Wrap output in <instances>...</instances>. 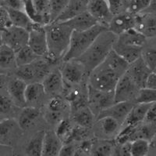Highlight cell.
<instances>
[{
  "mask_svg": "<svg viewBox=\"0 0 156 156\" xmlns=\"http://www.w3.org/2000/svg\"><path fill=\"white\" fill-rule=\"evenodd\" d=\"M117 39V35L108 29H105L98 36L90 47L76 59L85 67L87 74H90L106 59L107 56L113 50Z\"/></svg>",
  "mask_w": 156,
  "mask_h": 156,
  "instance_id": "6da1fadb",
  "label": "cell"
},
{
  "mask_svg": "<svg viewBox=\"0 0 156 156\" xmlns=\"http://www.w3.org/2000/svg\"><path fill=\"white\" fill-rule=\"evenodd\" d=\"M48 39L47 57L56 62L67 53L73 30L66 22H51L45 26Z\"/></svg>",
  "mask_w": 156,
  "mask_h": 156,
  "instance_id": "7a4b0ae2",
  "label": "cell"
},
{
  "mask_svg": "<svg viewBox=\"0 0 156 156\" xmlns=\"http://www.w3.org/2000/svg\"><path fill=\"white\" fill-rule=\"evenodd\" d=\"M108 29V27L101 24H98L88 30L73 31L70 43L67 53L64 56L62 61L77 59L83 54L90 46L94 43L100 34Z\"/></svg>",
  "mask_w": 156,
  "mask_h": 156,
  "instance_id": "3957f363",
  "label": "cell"
},
{
  "mask_svg": "<svg viewBox=\"0 0 156 156\" xmlns=\"http://www.w3.org/2000/svg\"><path fill=\"white\" fill-rule=\"evenodd\" d=\"M120 77V74L104 60L88 74L87 84L100 90L114 92Z\"/></svg>",
  "mask_w": 156,
  "mask_h": 156,
  "instance_id": "277c9868",
  "label": "cell"
},
{
  "mask_svg": "<svg viewBox=\"0 0 156 156\" xmlns=\"http://www.w3.org/2000/svg\"><path fill=\"white\" fill-rule=\"evenodd\" d=\"M115 103L114 92L100 90L87 84V105L95 118Z\"/></svg>",
  "mask_w": 156,
  "mask_h": 156,
  "instance_id": "5b68a950",
  "label": "cell"
},
{
  "mask_svg": "<svg viewBox=\"0 0 156 156\" xmlns=\"http://www.w3.org/2000/svg\"><path fill=\"white\" fill-rule=\"evenodd\" d=\"M59 69L62 74L65 86H80L85 77L87 75L88 77L85 67L76 59L62 61Z\"/></svg>",
  "mask_w": 156,
  "mask_h": 156,
  "instance_id": "8992f818",
  "label": "cell"
},
{
  "mask_svg": "<svg viewBox=\"0 0 156 156\" xmlns=\"http://www.w3.org/2000/svg\"><path fill=\"white\" fill-rule=\"evenodd\" d=\"M140 89V88L134 82V80L126 72L119 78L116 86L114 89L115 102V103L126 102V101L135 102V99Z\"/></svg>",
  "mask_w": 156,
  "mask_h": 156,
  "instance_id": "52a82bcc",
  "label": "cell"
},
{
  "mask_svg": "<svg viewBox=\"0 0 156 156\" xmlns=\"http://www.w3.org/2000/svg\"><path fill=\"white\" fill-rule=\"evenodd\" d=\"M28 32V46L39 57H47L48 47L45 26L33 23Z\"/></svg>",
  "mask_w": 156,
  "mask_h": 156,
  "instance_id": "ba28073f",
  "label": "cell"
},
{
  "mask_svg": "<svg viewBox=\"0 0 156 156\" xmlns=\"http://www.w3.org/2000/svg\"><path fill=\"white\" fill-rule=\"evenodd\" d=\"M28 39L29 32L27 29L13 25L9 29L1 30L2 43L7 45L16 52L28 45Z\"/></svg>",
  "mask_w": 156,
  "mask_h": 156,
  "instance_id": "9c48e42d",
  "label": "cell"
},
{
  "mask_svg": "<svg viewBox=\"0 0 156 156\" xmlns=\"http://www.w3.org/2000/svg\"><path fill=\"white\" fill-rule=\"evenodd\" d=\"M95 133L101 139H112L116 137L122 129V124L119 121L110 116H105L96 119Z\"/></svg>",
  "mask_w": 156,
  "mask_h": 156,
  "instance_id": "30bf717a",
  "label": "cell"
},
{
  "mask_svg": "<svg viewBox=\"0 0 156 156\" xmlns=\"http://www.w3.org/2000/svg\"><path fill=\"white\" fill-rule=\"evenodd\" d=\"M137 14H134L129 11L120 12L114 15L109 22L108 29L117 36H119L126 31L136 28Z\"/></svg>",
  "mask_w": 156,
  "mask_h": 156,
  "instance_id": "8fae6325",
  "label": "cell"
},
{
  "mask_svg": "<svg viewBox=\"0 0 156 156\" xmlns=\"http://www.w3.org/2000/svg\"><path fill=\"white\" fill-rule=\"evenodd\" d=\"M152 71L141 56L129 64L126 73L141 89L145 87L147 78Z\"/></svg>",
  "mask_w": 156,
  "mask_h": 156,
  "instance_id": "7c38bea8",
  "label": "cell"
},
{
  "mask_svg": "<svg viewBox=\"0 0 156 156\" xmlns=\"http://www.w3.org/2000/svg\"><path fill=\"white\" fill-rule=\"evenodd\" d=\"M87 11L98 23L107 27L114 16L106 0H90Z\"/></svg>",
  "mask_w": 156,
  "mask_h": 156,
  "instance_id": "4fadbf2b",
  "label": "cell"
},
{
  "mask_svg": "<svg viewBox=\"0 0 156 156\" xmlns=\"http://www.w3.org/2000/svg\"><path fill=\"white\" fill-rule=\"evenodd\" d=\"M27 86V82L17 77L8 81L6 90L17 108H24L27 106L25 97Z\"/></svg>",
  "mask_w": 156,
  "mask_h": 156,
  "instance_id": "5bb4252c",
  "label": "cell"
},
{
  "mask_svg": "<svg viewBox=\"0 0 156 156\" xmlns=\"http://www.w3.org/2000/svg\"><path fill=\"white\" fill-rule=\"evenodd\" d=\"M41 83L46 93L50 96H58L61 93H63L65 83L59 68L51 70L44 77Z\"/></svg>",
  "mask_w": 156,
  "mask_h": 156,
  "instance_id": "9a60e30c",
  "label": "cell"
},
{
  "mask_svg": "<svg viewBox=\"0 0 156 156\" xmlns=\"http://www.w3.org/2000/svg\"><path fill=\"white\" fill-rule=\"evenodd\" d=\"M135 104L136 103L133 101L115 103L113 105L101 112L99 115H98L96 119L101 117H105V116H110V117L114 118V119L119 121V123L122 125V123H124L127 115H129Z\"/></svg>",
  "mask_w": 156,
  "mask_h": 156,
  "instance_id": "2e32d148",
  "label": "cell"
},
{
  "mask_svg": "<svg viewBox=\"0 0 156 156\" xmlns=\"http://www.w3.org/2000/svg\"><path fill=\"white\" fill-rule=\"evenodd\" d=\"M22 129L18 122L10 118L2 119L0 123V140L2 145H8L15 140Z\"/></svg>",
  "mask_w": 156,
  "mask_h": 156,
  "instance_id": "e0dca14e",
  "label": "cell"
},
{
  "mask_svg": "<svg viewBox=\"0 0 156 156\" xmlns=\"http://www.w3.org/2000/svg\"><path fill=\"white\" fill-rule=\"evenodd\" d=\"M64 22H66L72 29V30L78 31V32L88 30L98 24H99L97 20L87 10L84 11L72 19Z\"/></svg>",
  "mask_w": 156,
  "mask_h": 156,
  "instance_id": "ac0fdd59",
  "label": "cell"
},
{
  "mask_svg": "<svg viewBox=\"0 0 156 156\" xmlns=\"http://www.w3.org/2000/svg\"><path fill=\"white\" fill-rule=\"evenodd\" d=\"M63 141L59 138L55 131L45 132L43 145V154L44 156L59 155Z\"/></svg>",
  "mask_w": 156,
  "mask_h": 156,
  "instance_id": "d6986e66",
  "label": "cell"
},
{
  "mask_svg": "<svg viewBox=\"0 0 156 156\" xmlns=\"http://www.w3.org/2000/svg\"><path fill=\"white\" fill-rule=\"evenodd\" d=\"M41 115V112L37 107L26 106L22 108L18 116V123L22 130H29L36 124Z\"/></svg>",
  "mask_w": 156,
  "mask_h": 156,
  "instance_id": "ffe728a7",
  "label": "cell"
},
{
  "mask_svg": "<svg viewBox=\"0 0 156 156\" xmlns=\"http://www.w3.org/2000/svg\"><path fill=\"white\" fill-rule=\"evenodd\" d=\"M136 29L149 39L156 38V16L152 14L138 13Z\"/></svg>",
  "mask_w": 156,
  "mask_h": 156,
  "instance_id": "44dd1931",
  "label": "cell"
},
{
  "mask_svg": "<svg viewBox=\"0 0 156 156\" xmlns=\"http://www.w3.org/2000/svg\"><path fill=\"white\" fill-rule=\"evenodd\" d=\"M151 105V104H135L122 126H136L139 123L144 122Z\"/></svg>",
  "mask_w": 156,
  "mask_h": 156,
  "instance_id": "7402d4cb",
  "label": "cell"
},
{
  "mask_svg": "<svg viewBox=\"0 0 156 156\" xmlns=\"http://www.w3.org/2000/svg\"><path fill=\"white\" fill-rule=\"evenodd\" d=\"M88 3L82 0H69L66 7L61 13L55 21L64 22L72 19L81 13L87 10Z\"/></svg>",
  "mask_w": 156,
  "mask_h": 156,
  "instance_id": "603a6c76",
  "label": "cell"
},
{
  "mask_svg": "<svg viewBox=\"0 0 156 156\" xmlns=\"http://www.w3.org/2000/svg\"><path fill=\"white\" fill-rule=\"evenodd\" d=\"M45 94L47 93L41 82L28 83L25 94L27 106L36 107L35 105L40 104L42 101Z\"/></svg>",
  "mask_w": 156,
  "mask_h": 156,
  "instance_id": "cb8c5ba5",
  "label": "cell"
},
{
  "mask_svg": "<svg viewBox=\"0 0 156 156\" xmlns=\"http://www.w3.org/2000/svg\"><path fill=\"white\" fill-rule=\"evenodd\" d=\"M118 41L129 46L143 48L147 42V37L138 29L133 28L118 36Z\"/></svg>",
  "mask_w": 156,
  "mask_h": 156,
  "instance_id": "d4e9b609",
  "label": "cell"
},
{
  "mask_svg": "<svg viewBox=\"0 0 156 156\" xmlns=\"http://www.w3.org/2000/svg\"><path fill=\"white\" fill-rule=\"evenodd\" d=\"M113 50L119 55L123 57L126 61H128L129 64H131L136 59H138L139 57H141L143 48L138 47V46H133L124 44V43H122L118 41V39H117V41L115 42V45H114Z\"/></svg>",
  "mask_w": 156,
  "mask_h": 156,
  "instance_id": "484cf974",
  "label": "cell"
},
{
  "mask_svg": "<svg viewBox=\"0 0 156 156\" xmlns=\"http://www.w3.org/2000/svg\"><path fill=\"white\" fill-rule=\"evenodd\" d=\"M0 67L2 71L16 70L17 67L16 51L3 43L0 47Z\"/></svg>",
  "mask_w": 156,
  "mask_h": 156,
  "instance_id": "4316f807",
  "label": "cell"
},
{
  "mask_svg": "<svg viewBox=\"0 0 156 156\" xmlns=\"http://www.w3.org/2000/svg\"><path fill=\"white\" fill-rule=\"evenodd\" d=\"M73 112V119L77 126L85 129L91 127L94 124L95 115L88 105L80 108Z\"/></svg>",
  "mask_w": 156,
  "mask_h": 156,
  "instance_id": "83f0119b",
  "label": "cell"
},
{
  "mask_svg": "<svg viewBox=\"0 0 156 156\" xmlns=\"http://www.w3.org/2000/svg\"><path fill=\"white\" fill-rule=\"evenodd\" d=\"M5 8L9 13L12 25L14 26L22 28V29H27V30L30 29L34 22L30 20V18L27 14V13L25 12L24 10L12 9V8L8 7Z\"/></svg>",
  "mask_w": 156,
  "mask_h": 156,
  "instance_id": "f1b7e54d",
  "label": "cell"
},
{
  "mask_svg": "<svg viewBox=\"0 0 156 156\" xmlns=\"http://www.w3.org/2000/svg\"><path fill=\"white\" fill-rule=\"evenodd\" d=\"M45 132L38 131L33 135L26 147V154L30 156H40L43 154V145Z\"/></svg>",
  "mask_w": 156,
  "mask_h": 156,
  "instance_id": "f546056e",
  "label": "cell"
},
{
  "mask_svg": "<svg viewBox=\"0 0 156 156\" xmlns=\"http://www.w3.org/2000/svg\"><path fill=\"white\" fill-rule=\"evenodd\" d=\"M37 14L41 18L44 26L51 23L50 0H31Z\"/></svg>",
  "mask_w": 156,
  "mask_h": 156,
  "instance_id": "4dcf8cb0",
  "label": "cell"
},
{
  "mask_svg": "<svg viewBox=\"0 0 156 156\" xmlns=\"http://www.w3.org/2000/svg\"><path fill=\"white\" fill-rule=\"evenodd\" d=\"M15 74L16 77L25 81L27 84L38 82L35 67L33 63L17 67L15 70Z\"/></svg>",
  "mask_w": 156,
  "mask_h": 156,
  "instance_id": "1f68e13d",
  "label": "cell"
},
{
  "mask_svg": "<svg viewBox=\"0 0 156 156\" xmlns=\"http://www.w3.org/2000/svg\"><path fill=\"white\" fill-rule=\"evenodd\" d=\"M39 57L28 45L23 47L17 52H16V59L17 67L31 64L37 60Z\"/></svg>",
  "mask_w": 156,
  "mask_h": 156,
  "instance_id": "d6a6232c",
  "label": "cell"
},
{
  "mask_svg": "<svg viewBox=\"0 0 156 156\" xmlns=\"http://www.w3.org/2000/svg\"><path fill=\"white\" fill-rule=\"evenodd\" d=\"M113 145L108 140L102 139L98 141L93 142L91 154L96 156H108L113 154Z\"/></svg>",
  "mask_w": 156,
  "mask_h": 156,
  "instance_id": "836d02e7",
  "label": "cell"
},
{
  "mask_svg": "<svg viewBox=\"0 0 156 156\" xmlns=\"http://www.w3.org/2000/svg\"><path fill=\"white\" fill-rule=\"evenodd\" d=\"M151 0H122V4L126 11L138 14L148 8Z\"/></svg>",
  "mask_w": 156,
  "mask_h": 156,
  "instance_id": "e575fe53",
  "label": "cell"
},
{
  "mask_svg": "<svg viewBox=\"0 0 156 156\" xmlns=\"http://www.w3.org/2000/svg\"><path fill=\"white\" fill-rule=\"evenodd\" d=\"M141 56L153 71L156 67V42H151L150 43L146 42L142 50Z\"/></svg>",
  "mask_w": 156,
  "mask_h": 156,
  "instance_id": "d590c367",
  "label": "cell"
},
{
  "mask_svg": "<svg viewBox=\"0 0 156 156\" xmlns=\"http://www.w3.org/2000/svg\"><path fill=\"white\" fill-rule=\"evenodd\" d=\"M151 144L144 138H136L131 141V155L145 156L148 154Z\"/></svg>",
  "mask_w": 156,
  "mask_h": 156,
  "instance_id": "8d00e7d4",
  "label": "cell"
},
{
  "mask_svg": "<svg viewBox=\"0 0 156 156\" xmlns=\"http://www.w3.org/2000/svg\"><path fill=\"white\" fill-rule=\"evenodd\" d=\"M73 129V128L71 126L70 122L68 119H62L59 123H57L55 133L62 141L67 143L70 138Z\"/></svg>",
  "mask_w": 156,
  "mask_h": 156,
  "instance_id": "74e56055",
  "label": "cell"
},
{
  "mask_svg": "<svg viewBox=\"0 0 156 156\" xmlns=\"http://www.w3.org/2000/svg\"><path fill=\"white\" fill-rule=\"evenodd\" d=\"M135 102L139 104H152L156 102V89L147 87L141 88L139 90L135 99Z\"/></svg>",
  "mask_w": 156,
  "mask_h": 156,
  "instance_id": "f35d334b",
  "label": "cell"
},
{
  "mask_svg": "<svg viewBox=\"0 0 156 156\" xmlns=\"http://www.w3.org/2000/svg\"><path fill=\"white\" fill-rule=\"evenodd\" d=\"M67 104H69L67 101L66 99H62L61 97H59V95L54 96L49 100L47 104V110L56 113L63 114L66 109Z\"/></svg>",
  "mask_w": 156,
  "mask_h": 156,
  "instance_id": "ab89813d",
  "label": "cell"
},
{
  "mask_svg": "<svg viewBox=\"0 0 156 156\" xmlns=\"http://www.w3.org/2000/svg\"><path fill=\"white\" fill-rule=\"evenodd\" d=\"M69 0H50L51 13V22H54L57 19L61 13L66 7Z\"/></svg>",
  "mask_w": 156,
  "mask_h": 156,
  "instance_id": "60d3db41",
  "label": "cell"
},
{
  "mask_svg": "<svg viewBox=\"0 0 156 156\" xmlns=\"http://www.w3.org/2000/svg\"><path fill=\"white\" fill-rule=\"evenodd\" d=\"M14 107H16V105L13 103V101L9 97V93H7V94H4L3 93H1V100H0L1 115L3 116V115H8L9 114L12 113V111Z\"/></svg>",
  "mask_w": 156,
  "mask_h": 156,
  "instance_id": "b9f144b4",
  "label": "cell"
},
{
  "mask_svg": "<svg viewBox=\"0 0 156 156\" xmlns=\"http://www.w3.org/2000/svg\"><path fill=\"white\" fill-rule=\"evenodd\" d=\"M0 17H1V30L9 29L10 27L13 26L10 17H9V13L2 6H1Z\"/></svg>",
  "mask_w": 156,
  "mask_h": 156,
  "instance_id": "7bdbcfd3",
  "label": "cell"
},
{
  "mask_svg": "<svg viewBox=\"0 0 156 156\" xmlns=\"http://www.w3.org/2000/svg\"><path fill=\"white\" fill-rule=\"evenodd\" d=\"M93 147V142L91 140H82L81 144L76 150L75 155H83V154H91Z\"/></svg>",
  "mask_w": 156,
  "mask_h": 156,
  "instance_id": "ee69618b",
  "label": "cell"
},
{
  "mask_svg": "<svg viewBox=\"0 0 156 156\" xmlns=\"http://www.w3.org/2000/svg\"><path fill=\"white\" fill-rule=\"evenodd\" d=\"M2 6L12 9L23 10L24 1L23 0H2Z\"/></svg>",
  "mask_w": 156,
  "mask_h": 156,
  "instance_id": "f6af8a7d",
  "label": "cell"
},
{
  "mask_svg": "<svg viewBox=\"0 0 156 156\" xmlns=\"http://www.w3.org/2000/svg\"><path fill=\"white\" fill-rule=\"evenodd\" d=\"M144 122L146 123L156 124V102L152 103L149 108Z\"/></svg>",
  "mask_w": 156,
  "mask_h": 156,
  "instance_id": "bcb514c9",
  "label": "cell"
},
{
  "mask_svg": "<svg viewBox=\"0 0 156 156\" xmlns=\"http://www.w3.org/2000/svg\"><path fill=\"white\" fill-rule=\"evenodd\" d=\"M106 1L113 15H115L120 13L121 8L123 6L122 0H106Z\"/></svg>",
  "mask_w": 156,
  "mask_h": 156,
  "instance_id": "7dc6e473",
  "label": "cell"
},
{
  "mask_svg": "<svg viewBox=\"0 0 156 156\" xmlns=\"http://www.w3.org/2000/svg\"><path fill=\"white\" fill-rule=\"evenodd\" d=\"M76 148H75L74 146L70 143H65L63 144L61 151L59 153V155L63 156H70V155H75L76 153Z\"/></svg>",
  "mask_w": 156,
  "mask_h": 156,
  "instance_id": "c3c4849f",
  "label": "cell"
},
{
  "mask_svg": "<svg viewBox=\"0 0 156 156\" xmlns=\"http://www.w3.org/2000/svg\"><path fill=\"white\" fill-rule=\"evenodd\" d=\"M145 87L150 89H156V73L152 71L148 76L146 82Z\"/></svg>",
  "mask_w": 156,
  "mask_h": 156,
  "instance_id": "681fc988",
  "label": "cell"
},
{
  "mask_svg": "<svg viewBox=\"0 0 156 156\" xmlns=\"http://www.w3.org/2000/svg\"><path fill=\"white\" fill-rule=\"evenodd\" d=\"M147 10H150L151 13H156V0H151L150 6Z\"/></svg>",
  "mask_w": 156,
  "mask_h": 156,
  "instance_id": "f907efd6",
  "label": "cell"
},
{
  "mask_svg": "<svg viewBox=\"0 0 156 156\" xmlns=\"http://www.w3.org/2000/svg\"><path fill=\"white\" fill-rule=\"evenodd\" d=\"M152 145L154 146V147H156V133L154 134V137L152 138Z\"/></svg>",
  "mask_w": 156,
  "mask_h": 156,
  "instance_id": "816d5d0a",
  "label": "cell"
},
{
  "mask_svg": "<svg viewBox=\"0 0 156 156\" xmlns=\"http://www.w3.org/2000/svg\"><path fill=\"white\" fill-rule=\"evenodd\" d=\"M82 1L87 2V3H89V2H90V0H82Z\"/></svg>",
  "mask_w": 156,
  "mask_h": 156,
  "instance_id": "f5cc1de1",
  "label": "cell"
},
{
  "mask_svg": "<svg viewBox=\"0 0 156 156\" xmlns=\"http://www.w3.org/2000/svg\"><path fill=\"white\" fill-rule=\"evenodd\" d=\"M153 71H154V72H155V73H156V67H155V68H154V70H153Z\"/></svg>",
  "mask_w": 156,
  "mask_h": 156,
  "instance_id": "db71d44e",
  "label": "cell"
},
{
  "mask_svg": "<svg viewBox=\"0 0 156 156\" xmlns=\"http://www.w3.org/2000/svg\"><path fill=\"white\" fill-rule=\"evenodd\" d=\"M23 1H24V2H25V1H26V0H23Z\"/></svg>",
  "mask_w": 156,
  "mask_h": 156,
  "instance_id": "11a10c76",
  "label": "cell"
}]
</instances>
